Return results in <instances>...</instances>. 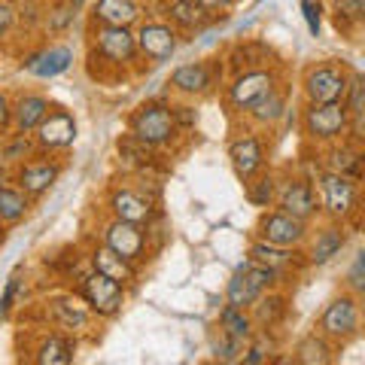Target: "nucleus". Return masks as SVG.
Here are the masks:
<instances>
[{
	"mask_svg": "<svg viewBox=\"0 0 365 365\" xmlns=\"http://www.w3.org/2000/svg\"><path fill=\"white\" fill-rule=\"evenodd\" d=\"M88 61H98V71L91 73L104 79V83L137 71L140 52H137V43H134V28L88 21Z\"/></svg>",
	"mask_w": 365,
	"mask_h": 365,
	"instance_id": "nucleus-1",
	"label": "nucleus"
},
{
	"mask_svg": "<svg viewBox=\"0 0 365 365\" xmlns=\"http://www.w3.org/2000/svg\"><path fill=\"white\" fill-rule=\"evenodd\" d=\"M314 189H317L319 216H323V220H335V222L359 220V210H362L359 180H350L344 174L319 168L317 177H314Z\"/></svg>",
	"mask_w": 365,
	"mask_h": 365,
	"instance_id": "nucleus-2",
	"label": "nucleus"
},
{
	"mask_svg": "<svg viewBox=\"0 0 365 365\" xmlns=\"http://www.w3.org/2000/svg\"><path fill=\"white\" fill-rule=\"evenodd\" d=\"M128 134L134 140H140L143 146H150V150H170L182 131L174 119V110H170V101H146L137 110H131L128 116Z\"/></svg>",
	"mask_w": 365,
	"mask_h": 365,
	"instance_id": "nucleus-3",
	"label": "nucleus"
},
{
	"mask_svg": "<svg viewBox=\"0 0 365 365\" xmlns=\"http://www.w3.org/2000/svg\"><path fill=\"white\" fill-rule=\"evenodd\" d=\"M347 128H350V116L341 101H335V104H304L302 107L299 131L317 150H323V146L335 140H344Z\"/></svg>",
	"mask_w": 365,
	"mask_h": 365,
	"instance_id": "nucleus-4",
	"label": "nucleus"
},
{
	"mask_svg": "<svg viewBox=\"0 0 365 365\" xmlns=\"http://www.w3.org/2000/svg\"><path fill=\"white\" fill-rule=\"evenodd\" d=\"M317 332L326 335L332 344H347V341L359 338L362 332V299L353 292H341L323 307V314L317 317Z\"/></svg>",
	"mask_w": 365,
	"mask_h": 365,
	"instance_id": "nucleus-5",
	"label": "nucleus"
},
{
	"mask_svg": "<svg viewBox=\"0 0 365 365\" xmlns=\"http://www.w3.org/2000/svg\"><path fill=\"white\" fill-rule=\"evenodd\" d=\"M73 292L86 302V307L95 314V319L119 317L122 307H125V299H128V289H125L122 283L110 280L107 274H101L95 268H86L83 274H79Z\"/></svg>",
	"mask_w": 365,
	"mask_h": 365,
	"instance_id": "nucleus-6",
	"label": "nucleus"
},
{
	"mask_svg": "<svg viewBox=\"0 0 365 365\" xmlns=\"http://www.w3.org/2000/svg\"><path fill=\"white\" fill-rule=\"evenodd\" d=\"M280 71L274 64L268 67H250V71H237L228 76V86L222 91L225 107L237 113V116H247V110L256 104L259 98H265L268 91L280 83Z\"/></svg>",
	"mask_w": 365,
	"mask_h": 365,
	"instance_id": "nucleus-7",
	"label": "nucleus"
},
{
	"mask_svg": "<svg viewBox=\"0 0 365 365\" xmlns=\"http://www.w3.org/2000/svg\"><path fill=\"white\" fill-rule=\"evenodd\" d=\"M43 317L55 332H64L71 338H86L95 332V314L86 307V302L76 292H52L43 299Z\"/></svg>",
	"mask_w": 365,
	"mask_h": 365,
	"instance_id": "nucleus-8",
	"label": "nucleus"
},
{
	"mask_svg": "<svg viewBox=\"0 0 365 365\" xmlns=\"http://www.w3.org/2000/svg\"><path fill=\"white\" fill-rule=\"evenodd\" d=\"M222 83V61L220 58H201V61H186L170 71L168 76V91H174L182 101H201L210 98Z\"/></svg>",
	"mask_w": 365,
	"mask_h": 365,
	"instance_id": "nucleus-9",
	"label": "nucleus"
},
{
	"mask_svg": "<svg viewBox=\"0 0 365 365\" xmlns=\"http://www.w3.org/2000/svg\"><path fill=\"white\" fill-rule=\"evenodd\" d=\"M350 73L353 71H347V64L332 61V58L307 64L302 73L304 104H335V101H344Z\"/></svg>",
	"mask_w": 365,
	"mask_h": 365,
	"instance_id": "nucleus-10",
	"label": "nucleus"
},
{
	"mask_svg": "<svg viewBox=\"0 0 365 365\" xmlns=\"http://www.w3.org/2000/svg\"><path fill=\"white\" fill-rule=\"evenodd\" d=\"M347 247V222H335V220H323V222H311L307 237L302 244V256L307 268H326L329 262H335Z\"/></svg>",
	"mask_w": 365,
	"mask_h": 365,
	"instance_id": "nucleus-11",
	"label": "nucleus"
},
{
	"mask_svg": "<svg viewBox=\"0 0 365 365\" xmlns=\"http://www.w3.org/2000/svg\"><path fill=\"white\" fill-rule=\"evenodd\" d=\"M107 213L116 216V220L143 225V228L162 216L158 213V201H153L140 186H134V182H116V186H110Z\"/></svg>",
	"mask_w": 365,
	"mask_h": 365,
	"instance_id": "nucleus-12",
	"label": "nucleus"
},
{
	"mask_svg": "<svg viewBox=\"0 0 365 365\" xmlns=\"http://www.w3.org/2000/svg\"><path fill=\"white\" fill-rule=\"evenodd\" d=\"M101 244H107L113 253H119L122 259L134 262V265H143L153 253L150 232H146L143 225L116 220V216H110V220L101 225Z\"/></svg>",
	"mask_w": 365,
	"mask_h": 365,
	"instance_id": "nucleus-13",
	"label": "nucleus"
},
{
	"mask_svg": "<svg viewBox=\"0 0 365 365\" xmlns=\"http://www.w3.org/2000/svg\"><path fill=\"white\" fill-rule=\"evenodd\" d=\"M274 207L295 216L302 222H317L319 216V201H317V189L311 177L302 174H287L277 177V195H274Z\"/></svg>",
	"mask_w": 365,
	"mask_h": 365,
	"instance_id": "nucleus-14",
	"label": "nucleus"
},
{
	"mask_svg": "<svg viewBox=\"0 0 365 365\" xmlns=\"http://www.w3.org/2000/svg\"><path fill=\"white\" fill-rule=\"evenodd\" d=\"M134 43L140 52V61L150 64H165L174 58L177 46H180V34L168 25L165 19H140L134 25Z\"/></svg>",
	"mask_w": 365,
	"mask_h": 365,
	"instance_id": "nucleus-15",
	"label": "nucleus"
},
{
	"mask_svg": "<svg viewBox=\"0 0 365 365\" xmlns=\"http://www.w3.org/2000/svg\"><path fill=\"white\" fill-rule=\"evenodd\" d=\"M61 174H64V162H58L55 155H46V153H34L21 165H16L13 182L25 195L37 201L43 195H49L52 186L61 180Z\"/></svg>",
	"mask_w": 365,
	"mask_h": 365,
	"instance_id": "nucleus-16",
	"label": "nucleus"
},
{
	"mask_svg": "<svg viewBox=\"0 0 365 365\" xmlns=\"http://www.w3.org/2000/svg\"><path fill=\"white\" fill-rule=\"evenodd\" d=\"M34 137V146L37 153L46 155H55V153H64L76 143V119L67 107H49V113L40 119V125L31 131Z\"/></svg>",
	"mask_w": 365,
	"mask_h": 365,
	"instance_id": "nucleus-17",
	"label": "nucleus"
},
{
	"mask_svg": "<svg viewBox=\"0 0 365 365\" xmlns=\"http://www.w3.org/2000/svg\"><path fill=\"white\" fill-rule=\"evenodd\" d=\"M228 165H232L235 177L247 182L250 177H256L259 170H265L268 165V143L256 128H247L241 134H235L228 140Z\"/></svg>",
	"mask_w": 365,
	"mask_h": 365,
	"instance_id": "nucleus-18",
	"label": "nucleus"
},
{
	"mask_svg": "<svg viewBox=\"0 0 365 365\" xmlns=\"http://www.w3.org/2000/svg\"><path fill=\"white\" fill-rule=\"evenodd\" d=\"M307 228H311V222H302V220H295V216L283 213L277 207H268V210H262L259 222L253 228V237L268 241V244H277V247L302 250L304 237H307Z\"/></svg>",
	"mask_w": 365,
	"mask_h": 365,
	"instance_id": "nucleus-19",
	"label": "nucleus"
},
{
	"mask_svg": "<svg viewBox=\"0 0 365 365\" xmlns=\"http://www.w3.org/2000/svg\"><path fill=\"white\" fill-rule=\"evenodd\" d=\"M73 61H76V52L67 43H46L21 58V71L34 79H55L71 71Z\"/></svg>",
	"mask_w": 365,
	"mask_h": 365,
	"instance_id": "nucleus-20",
	"label": "nucleus"
},
{
	"mask_svg": "<svg viewBox=\"0 0 365 365\" xmlns=\"http://www.w3.org/2000/svg\"><path fill=\"white\" fill-rule=\"evenodd\" d=\"M247 259H253L259 262V265H265L271 271H277V274H299L304 265V256H302V250H292V247H277V244H268V241H259V237H253L247 247Z\"/></svg>",
	"mask_w": 365,
	"mask_h": 365,
	"instance_id": "nucleus-21",
	"label": "nucleus"
},
{
	"mask_svg": "<svg viewBox=\"0 0 365 365\" xmlns=\"http://www.w3.org/2000/svg\"><path fill=\"white\" fill-rule=\"evenodd\" d=\"M362 165H365V150H362V143L350 140V137L323 146V158H319V168L335 170V174H344V177H350V180H359V182H362Z\"/></svg>",
	"mask_w": 365,
	"mask_h": 365,
	"instance_id": "nucleus-22",
	"label": "nucleus"
},
{
	"mask_svg": "<svg viewBox=\"0 0 365 365\" xmlns=\"http://www.w3.org/2000/svg\"><path fill=\"white\" fill-rule=\"evenodd\" d=\"M88 268H95V271H101V274H107L110 280H116V283H122L125 289H131L134 283H137V277H140V265H134V262H128V259H122L119 253H113V250L107 247V244H95L88 250Z\"/></svg>",
	"mask_w": 365,
	"mask_h": 365,
	"instance_id": "nucleus-23",
	"label": "nucleus"
},
{
	"mask_svg": "<svg viewBox=\"0 0 365 365\" xmlns=\"http://www.w3.org/2000/svg\"><path fill=\"white\" fill-rule=\"evenodd\" d=\"M162 19L180 34V37L182 34H198L213 21V16L198 4V0H168L162 6Z\"/></svg>",
	"mask_w": 365,
	"mask_h": 365,
	"instance_id": "nucleus-24",
	"label": "nucleus"
},
{
	"mask_svg": "<svg viewBox=\"0 0 365 365\" xmlns=\"http://www.w3.org/2000/svg\"><path fill=\"white\" fill-rule=\"evenodd\" d=\"M287 113H289V88L280 79L265 98H259L256 104L247 110V119L253 122L256 128H277V125L287 119Z\"/></svg>",
	"mask_w": 365,
	"mask_h": 365,
	"instance_id": "nucleus-25",
	"label": "nucleus"
},
{
	"mask_svg": "<svg viewBox=\"0 0 365 365\" xmlns=\"http://www.w3.org/2000/svg\"><path fill=\"white\" fill-rule=\"evenodd\" d=\"M146 13L140 0H95L91 4L88 21L98 25H119V28H134Z\"/></svg>",
	"mask_w": 365,
	"mask_h": 365,
	"instance_id": "nucleus-26",
	"label": "nucleus"
},
{
	"mask_svg": "<svg viewBox=\"0 0 365 365\" xmlns=\"http://www.w3.org/2000/svg\"><path fill=\"white\" fill-rule=\"evenodd\" d=\"M31 359L37 365H71L76 359V338L52 329L37 338V344L31 347Z\"/></svg>",
	"mask_w": 365,
	"mask_h": 365,
	"instance_id": "nucleus-27",
	"label": "nucleus"
},
{
	"mask_svg": "<svg viewBox=\"0 0 365 365\" xmlns=\"http://www.w3.org/2000/svg\"><path fill=\"white\" fill-rule=\"evenodd\" d=\"M250 317H253L256 329H262V332H277V326H283L287 323V317H289L287 295H283L280 289L262 292L259 299L250 304Z\"/></svg>",
	"mask_w": 365,
	"mask_h": 365,
	"instance_id": "nucleus-28",
	"label": "nucleus"
},
{
	"mask_svg": "<svg viewBox=\"0 0 365 365\" xmlns=\"http://www.w3.org/2000/svg\"><path fill=\"white\" fill-rule=\"evenodd\" d=\"M52 101L43 91H21L19 98H13V128L19 134H31L40 125V119L49 113Z\"/></svg>",
	"mask_w": 365,
	"mask_h": 365,
	"instance_id": "nucleus-29",
	"label": "nucleus"
},
{
	"mask_svg": "<svg viewBox=\"0 0 365 365\" xmlns=\"http://www.w3.org/2000/svg\"><path fill=\"white\" fill-rule=\"evenodd\" d=\"M116 158H119V168L125 174H143V177H153L155 170V150L143 146L140 140H134L131 134H122L116 140Z\"/></svg>",
	"mask_w": 365,
	"mask_h": 365,
	"instance_id": "nucleus-30",
	"label": "nucleus"
},
{
	"mask_svg": "<svg viewBox=\"0 0 365 365\" xmlns=\"http://www.w3.org/2000/svg\"><path fill=\"white\" fill-rule=\"evenodd\" d=\"M271 58H274L271 46L259 43V40H241V43H235L232 49H228V55H225L228 71H232V73L250 71V67H268V64H274Z\"/></svg>",
	"mask_w": 365,
	"mask_h": 365,
	"instance_id": "nucleus-31",
	"label": "nucleus"
},
{
	"mask_svg": "<svg viewBox=\"0 0 365 365\" xmlns=\"http://www.w3.org/2000/svg\"><path fill=\"white\" fill-rule=\"evenodd\" d=\"M335 350H338V344H332L326 335H319L314 329V332H307L299 344H295L289 359L299 365H329L335 359Z\"/></svg>",
	"mask_w": 365,
	"mask_h": 365,
	"instance_id": "nucleus-32",
	"label": "nucleus"
},
{
	"mask_svg": "<svg viewBox=\"0 0 365 365\" xmlns=\"http://www.w3.org/2000/svg\"><path fill=\"white\" fill-rule=\"evenodd\" d=\"M31 204L34 198L25 195L16 182H0V222L6 228L9 225H19L25 216L31 213Z\"/></svg>",
	"mask_w": 365,
	"mask_h": 365,
	"instance_id": "nucleus-33",
	"label": "nucleus"
},
{
	"mask_svg": "<svg viewBox=\"0 0 365 365\" xmlns=\"http://www.w3.org/2000/svg\"><path fill=\"white\" fill-rule=\"evenodd\" d=\"M216 329L225 335H232L237 341H247L253 338L256 332V323H253V317H250L247 307H232V304H222L220 307V314H216Z\"/></svg>",
	"mask_w": 365,
	"mask_h": 365,
	"instance_id": "nucleus-34",
	"label": "nucleus"
},
{
	"mask_svg": "<svg viewBox=\"0 0 365 365\" xmlns=\"http://www.w3.org/2000/svg\"><path fill=\"white\" fill-rule=\"evenodd\" d=\"M280 353V341L274 338V332H262L256 329L253 338L244 344V353H241V362L244 365H271L277 359Z\"/></svg>",
	"mask_w": 365,
	"mask_h": 365,
	"instance_id": "nucleus-35",
	"label": "nucleus"
},
{
	"mask_svg": "<svg viewBox=\"0 0 365 365\" xmlns=\"http://www.w3.org/2000/svg\"><path fill=\"white\" fill-rule=\"evenodd\" d=\"M76 16H79V9L71 6L67 0H52V4L40 13V25L49 37H64V34L73 28Z\"/></svg>",
	"mask_w": 365,
	"mask_h": 365,
	"instance_id": "nucleus-36",
	"label": "nucleus"
},
{
	"mask_svg": "<svg viewBox=\"0 0 365 365\" xmlns=\"http://www.w3.org/2000/svg\"><path fill=\"white\" fill-rule=\"evenodd\" d=\"M274 195H277V174H271V170H259L256 177L244 182V198L259 210L274 207Z\"/></svg>",
	"mask_w": 365,
	"mask_h": 365,
	"instance_id": "nucleus-37",
	"label": "nucleus"
},
{
	"mask_svg": "<svg viewBox=\"0 0 365 365\" xmlns=\"http://www.w3.org/2000/svg\"><path fill=\"white\" fill-rule=\"evenodd\" d=\"M329 16L335 19V28L344 34H356L365 21V0H332Z\"/></svg>",
	"mask_w": 365,
	"mask_h": 365,
	"instance_id": "nucleus-38",
	"label": "nucleus"
},
{
	"mask_svg": "<svg viewBox=\"0 0 365 365\" xmlns=\"http://www.w3.org/2000/svg\"><path fill=\"white\" fill-rule=\"evenodd\" d=\"M37 153L31 134H19V131H6L0 137V162L4 165H21L25 158Z\"/></svg>",
	"mask_w": 365,
	"mask_h": 365,
	"instance_id": "nucleus-39",
	"label": "nucleus"
},
{
	"mask_svg": "<svg viewBox=\"0 0 365 365\" xmlns=\"http://www.w3.org/2000/svg\"><path fill=\"white\" fill-rule=\"evenodd\" d=\"M241 353H244V341H237L232 335L220 332V329H213V335H210V356H213V362L237 365L241 362Z\"/></svg>",
	"mask_w": 365,
	"mask_h": 365,
	"instance_id": "nucleus-40",
	"label": "nucleus"
},
{
	"mask_svg": "<svg viewBox=\"0 0 365 365\" xmlns=\"http://www.w3.org/2000/svg\"><path fill=\"white\" fill-rule=\"evenodd\" d=\"M344 289L359 295V299L365 295V250H356V253H353V262L344 274Z\"/></svg>",
	"mask_w": 365,
	"mask_h": 365,
	"instance_id": "nucleus-41",
	"label": "nucleus"
},
{
	"mask_svg": "<svg viewBox=\"0 0 365 365\" xmlns=\"http://www.w3.org/2000/svg\"><path fill=\"white\" fill-rule=\"evenodd\" d=\"M323 16H326L323 0H302V19H304L307 34H311L314 40L323 34Z\"/></svg>",
	"mask_w": 365,
	"mask_h": 365,
	"instance_id": "nucleus-42",
	"label": "nucleus"
},
{
	"mask_svg": "<svg viewBox=\"0 0 365 365\" xmlns=\"http://www.w3.org/2000/svg\"><path fill=\"white\" fill-rule=\"evenodd\" d=\"M170 110H174V119H177V125H180V131L186 134V131H192L198 125V110H195V104H182V101H170Z\"/></svg>",
	"mask_w": 365,
	"mask_h": 365,
	"instance_id": "nucleus-43",
	"label": "nucleus"
},
{
	"mask_svg": "<svg viewBox=\"0 0 365 365\" xmlns=\"http://www.w3.org/2000/svg\"><path fill=\"white\" fill-rule=\"evenodd\" d=\"M16 21H19V9H16V4H13V0H0V43H4L9 34H13Z\"/></svg>",
	"mask_w": 365,
	"mask_h": 365,
	"instance_id": "nucleus-44",
	"label": "nucleus"
},
{
	"mask_svg": "<svg viewBox=\"0 0 365 365\" xmlns=\"http://www.w3.org/2000/svg\"><path fill=\"white\" fill-rule=\"evenodd\" d=\"M9 128H13V98H9V91L0 88V137Z\"/></svg>",
	"mask_w": 365,
	"mask_h": 365,
	"instance_id": "nucleus-45",
	"label": "nucleus"
},
{
	"mask_svg": "<svg viewBox=\"0 0 365 365\" xmlns=\"http://www.w3.org/2000/svg\"><path fill=\"white\" fill-rule=\"evenodd\" d=\"M198 4H201V6L207 9V13L216 19V16H225L228 9H232V6L237 4V0H198Z\"/></svg>",
	"mask_w": 365,
	"mask_h": 365,
	"instance_id": "nucleus-46",
	"label": "nucleus"
},
{
	"mask_svg": "<svg viewBox=\"0 0 365 365\" xmlns=\"http://www.w3.org/2000/svg\"><path fill=\"white\" fill-rule=\"evenodd\" d=\"M140 4H143V9H146V6H155V9H162V6L168 4V0H140Z\"/></svg>",
	"mask_w": 365,
	"mask_h": 365,
	"instance_id": "nucleus-47",
	"label": "nucleus"
},
{
	"mask_svg": "<svg viewBox=\"0 0 365 365\" xmlns=\"http://www.w3.org/2000/svg\"><path fill=\"white\" fill-rule=\"evenodd\" d=\"M6 235H9V232H6V225H4V222H0V247H4V244H6Z\"/></svg>",
	"mask_w": 365,
	"mask_h": 365,
	"instance_id": "nucleus-48",
	"label": "nucleus"
},
{
	"mask_svg": "<svg viewBox=\"0 0 365 365\" xmlns=\"http://www.w3.org/2000/svg\"><path fill=\"white\" fill-rule=\"evenodd\" d=\"M67 4L76 6V9H83V6H86V0H67Z\"/></svg>",
	"mask_w": 365,
	"mask_h": 365,
	"instance_id": "nucleus-49",
	"label": "nucleus"
}]
</instances>
